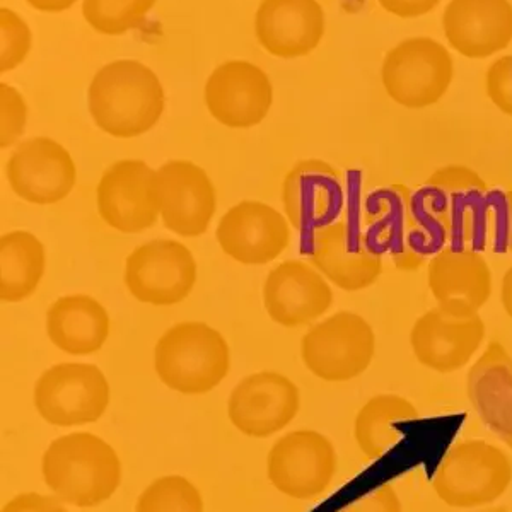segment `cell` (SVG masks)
Listing matches in <instances>:
<instances>
[{
	"label": "cell",
	"mask_w": 512,
	"mask_h": 512,
	"mask_svg": "<svg viewBox=\"0 0 512 512\" xmlns=\"http://www.w3.org/2000/svg\"><path fill=\"white\" fill-rule=\"evenodd\" d=\"M512 483L504 449L482 439L454 444L432 477L437 499L453 509H482L499 501Z\"/></svg>",
	"instance_id": "5"
},
{
	"label": "cell",
	"mask_w": 512,
	"mask_h": 512,
	"mask_svg": "<svg viewBox=\"0 0 512 512\" xmlns=\"http://www.w3.org/2000/svg\"><path fill=\"white\" fill-rule=\"evenodd\" d=\"M47 268L45 246L35 234L11 231L0 238V297L21 303L33 296Z\"/></svg>",
	"instance_id": "26"
},
{
	"label": "cell",
	"mask_w": 512,
	"mask_h": 512,
	"mask_svg": "<svg viewBox=\"0 0 512 512\" xmlns=\"http://www.w3.org/2000/svg\"><path fill=\"white\" fill-rule=\"evenodd\" d=\"M501 303L506 315L512 320V265L507 268L506 274L502 277Z\"/></svg>",
	"instance_id": "41"
},
{
	"label": "cell",
	"mask_w": 512,
	"mask_h": 512,
	"mask_svg": "<svg viewBox=\"0 0 512 512\" xmlns=\"http://www.w3.org/2000/svg\"><path fill=\"white\" fill-rule=\"evenodd\" d=\"M466 396L478 419L512 449V357L492 340L466 376Z\"/></svg>",
	"instance_id": "23"
},
{
	"label": "cell",
	"mask_w": 512,
	"mask_h": 512,
	"mask_svg": "<svg viewBox=\"0 0 512 512\" xmlns=\"http://www.w3.org/2000/svg\"><path fill=\"white\" fill-rule=\"evenodd\" d=\"M367 241L378 255L390 256L395 267L415 272L424 260L412 255L407 239L412 224V192L405 185L379 187L364 198L362 205Z\"/></svg>",
	"instance_id": "24"
},
{
	"label": "cell",
	"mask_w": 512,
	"mask_h": 512,
	"mask_svg": "<svg viewBox=\"0 0 512 512\" xmlns=\"http://www.w3.org/2000/svg\"><path fill=\"white\" fill-rule=\"evenodd\" d=\"M151 195L171 233L198 238L207 233L217 209L216 188L205 169L190 161H168L154 171Z\"/></svg>",
	"instance_id": "10"
},
{
	"label": "cell",
	"mask_w": 512,
	"mask_h": 512,
	"mask_svg": "<svg viewBox=\"0 0 512 512\" xmlns=\"http://www.w3.org/2000/svg\"><path fill=\"white\" fill-rule=\"evenodd\" d=\"M347 180L323 159H304L282 183V205L287 221L299 233L311 234L344 216Z\"/></svg>",
	"instance_id": "12"
},
{
	"label": "cell",
	"mask_w": 512,
	"mask_h": 512,
	"mask_svg": "<svg viewBox=\"0 0 512 512\" xmlns=\"http://www.w3.org/2000/svg\"><path fill=\"white\" fill-rule=\"evenodd\" d=\"M511 193V226H512V192H509Z\"/></svg>",
	"instance_id": "43"
},
{
	"label": "cell",
	"mask_w": 512,
	"mask_h": 512,
	"mask_svg": "<svg viewBox=\"0 0 512 512\" xmlns=\"http://www.w3.org/2000/svg\"><path fill=\"white\" fill-rule=\"evenodd\" d=\"M135 512H204V499L190 480L168 475L154 480L140 494Z\"/></svg>",
	"instance_id": "31"
},
{
	"label": "cell",
	"mask_w": 512,
	"mask_h": 512,
	"mask_svg": "<svg viewBox=\"0 0 512 512\" xmlns=\"http://www.w3.org/2000/svg\"><path fill=\"white\" fill-rule=\"evenodd\" d=\"M425 197L429 200L434 212L449 222V204L451 197L456 193L470 192V190H489L487 183L477 171L463 164H449L439 168L429 176V180L422 185Z\"/></svg>",
	"instance_id": "32"
},
{
	"label": "cell",
	"mask_w": 512,
	"mask_h": 512,
	"mask_svg": "<svg viewBox=\"0 0 512 512\" xmlns=\"http://www.w3.org/2000/svg\"><path fill=\"white\" fill-rule=\"evenodd\" d=\"M449 47L466 59H489L512 43L509 0H451L443 14Z\"/></svg>",
	"instance_id": "21"
},
{
	"label": "cell",
	"mask_w": 512,
	"mask_h": 512,
	"mask_svg": "<svg viewBox=\"0 0 512 512\" xmlns=\"http://www.w3.org/2000/svg\"><path fill=\"white\" fill-rule=\"evenodd\" d=\"M205 106L214 120L227 128H251L267 118L274 88L258 65L229 60L205 82Z\"/></svg>",
	"instance_id": "15"
},
{
	"label": "cell",
	"mask_w": 512,
	"mask_h": 512,
	"mask_svg": "<svg viewBox=\"0 0 512 512\" xmlns=\"http://www.w3.org/2000/svg\"><path fill=\"white\" fill-rule=\"evenodd\" d=\"M473 512H509L506 507H482V509H477V511Z\"/></svg>",
	"instance_id": "42"
},
{
	"label": "cell",
	"mask_w": 512,
	"mask_h": 512,
	"mask_svg": "<svg viewBox=\"0 0 512 512\" xmlns=\"http://www.w3.org/2000/svg\"><path fill=\"white\" fill-rule=\"evenodd\" d=\"M487 326L482 316H460L432 308L419 316L410 330V347L420 366L434 373L465 369L482 349Z\"/></svg>",
	"instance_id": "16"
},
{
	"label": "cell",
	"mask_w": 512,
	"mask_h": 512,
	"mask_svg": "<svg viewBox=\"0 0 512 512\" xmlns=\"http://www.w3.org/2000/svg\"><path fill=\"white\" fill-rule=\"evenodd\" d=\"M487 190L456 193L449 204V246L453 250L489 251Z\"/></svg>",
	"instance_id": "28"
},
{
	"label": "cell",
	"mask_w": 512,
	"mask_h": 512,
	"mask_svg": "<svg viewBox=\"0 0 512 512\" xmlns=\"http://www.w3.org/2000/svg\"><path fill=\"white\" fill-rule=\"evenodd\" d=\"M337 451L332 441L318 431H292L272 446L267 473L282 494L308 501L325 494L337 473Z\"/></svg>",
	"instance_id": "11"
},
{
	"label": "cell",
	"mask_w": 512,
	"mask_h": 512,
	"mask_svg": "<svg viewBox=\"0 0 512 512\" xmlns=\"http://www.w3.org/2000/svg\"><path fill=\"white\" fill-rule=\"evenodd\" d=\"M158 0H84L82 16L99 35L120 36L139 28Z\"/></svg>",
	"instance_id": "29"
},
{
	"label": "cell",
	"mask_w": 512,
	"mask_h": 512,
	"mask_svg": "<svg viewBox=\"0 0 512 512\" xmlns=\"http://www.w3.org/2000/svg\"><path fill=\"white\" fill-rule=\"evenodd\" d=\"M301 408V391L292 379L274 371L239 381L227 402L231 424L248 437H270L284 431Z\"/></svg>",
	"instance_id": "14"
},
{
	"label": "cell",
	"mask_w": 512,
	"mask_h": 512,
	"mask_svg": "<svg viewBox=\"0 0 512 512\" xmlns=\"http://www.w3.org/2000/svg\"><path fill=\"white\" fill-rule=\"evenodd\" d=\"M378 4L396 18L414 19L434 11L441 0H378Z\"/></svg>",
	"instance_id": "39"
},
{
	"label": "cell",
	"mask_w": 512,
	"mask_h": 512,
	"mask_svg": "<svg viewBox=\"0 0 512 512\" xmlns=\"http://www.w3.org/2000/svg\"><path fill=\"white\" fill-rule=\"evenodd\" d=\"M123 279L140 303L175 306L185 301L197 284V262L180 241L154 239L127 256Z\"/></svg>",
	"instance_id": "9"
},
{
	"label": "cell",
	"mask_w": 512,
	"mask_h": 512,
	"mask_svg": "<svg viewBox=\"0 0 512 512\" xmlns=\"http://www.w3.org/2000/svg\"><path fill=\"white\" fill-rule=\"evenodd\" d=\"M485 89L490 101L512 117V55H504L490 64L485 74Z\"/></svg>",
	"instance_id": "36"
},
{
	"label": "cell",
	"mask_w": 512,
	"mask_h": 512,
	"mask_svg": "<svg viewBox=\"0 0 512 512\" xmlns=\"http://www.w3.org/2000/svg\"><path fill=\"white\" fill-rule=\"evenodd\" d=\"M263 304L274 323L299 328L330 311L332 286L313 265L287 260L270 270L263 286Z\"/></svg>",
	"instance_id": "18"
},
{
	"label": "cell",
	"mask_w": 512,
	"mask_h": 512,
	"mask_svg": "<svg viewBox=\"0 0 512 512\" xmlns=\"http://www.w3.org/2000/svg\"><path fill=\"white\" fill-rule=\"evenodd\" d=\"M48 338L70 355H91L110 337V316L105 306L84 294L59 297L47 311Z\"/></svg>",
	"instance_id": "25"
},
{
	"label": "cell",
	"mask_w": 512,
	"mask_h": 512,
	"mask_svg": "<svg viewBox=\"0 0 512 512\" xmlns=\"http://www.w3.org/2000/svg\"><path fill=\"white\" fill-rule=\"evenodd\" d=\"M96 127L117 139H134L158 125L166 96L154 70L137 60H115L96 72L88 91Z\"/></svg>",
	"instance_id": "1"
},
{
	"label": "cell",
	"mask_w": 512,
	"mask_h": 512,
	"mask_svg": "<svg viewBox=\"0 0 512 512\" xmlns=\"http://www.w3.org/2000/svg\"><path fill=\"white\" fill-rule=\"evenodd\" d=\"M344 216L330 226L311 234L306 253L311 265L325 275L333 286L347 292L364 291L373 286L383 272V256L369 246L361 193H354L347 183Z\"/></svg>",
	"instance_id": "4"
},
{
	"label": "cell",
	"mask_w": 512,
	"mask_h": 512,
	"mask_svg": "<svg viewBox=\"0 0 512 512\" xmlns=\"http://www.w3.org/2000/svg\"><path fill=\"white\" fill-rule=\"evenodd\" d=\"M0 99H2V139L0 147L7 149L23 135L28 118V106L18 89L9 84H0Z\"/></svg>",
	"instance_id": "35"
},
{
	"label": "cell",
	"mask_w": 512,
	"mask_h": 512,
	"mask_svg": "<svg viewBox=\"0 0 512 512\" xmlns=\"http://www.w3.org/2000/svg\"><path fill=\"white\" fill-rule=\"evenodd\" d=\"M0 28H2V59L0 72H11L23 64L33 45L30 26L19 14L2 7L0 9Z\"/></svg>",
	"instance_id": "33"
},
{
	"label": "cell",
	"mask_w": 512,
	"mask_h": 512,
	"mask_svg": "<svg viewBox=\"0 0 512 512\" xmlns=\"http://www.w3.org/2000/svg\"><path fill=\"white\" fill-rule=\"evenodd\" d=\"M487 216H489V250L494 255H507L512 251L511 193L504 188H489Z\"/></svg>",
	"instance_id": "34"
},
{
	"label": "cell",
	"mask_w": 512,
	"mask_h": 512,
	"mask_svg": "<svg viewBox=\"0 0 512 512\" xmlns=\"http://www.w3.org/2000/svg\"><path fill=\"white\" fill-rule=\"evenodd\" d=\"M427 284L436 306L449 315H480L492 296V270L483 253L444 248L427 263Z\"/></svg>",
	"instance_id": "20"
},
{
	"label": "cell",
	"mask_w": 512,
	"mask_h": 512,
	"mask_svg": "<svg viewBox=\"0 0 512 512\" xmlns=\"http://www.w3.org/2000/svg\"><path fill=\"white\" fill-rule=\"evenodd\" d=\"M231 352L216 328L183 321L161 335L154 349V369L161 383L181 395H205L226 379Z\"/></svg>",
	"instance_id": "3"
},
{
	"label": "cell",
	"mask_w": 512,
	"mask_h": 512,
	"mask_svg": "<svg viewBox=\"0 0 512 512\" xmlns=\"http://www.w3.org/2000/svg\"><path fill=\"white\" fill-rule=\"evenodd\" d=\"M338 512H403V506L396 490L390 483H384L371 494L362 497L361 501L354 502Z\"/></svg>",
	"instance_id": "37"
},
{
	"label": "cell",
	"mask_w": 512,
	"mask_h": 512,
	"mask_svg": "<svg viewBox=\"0 0 512 512\" xmlns=\"http://www.w3.org/2000/svg\"><path fill=\"white\" fill-rule=\"evenodd\" d=\"M376 354L369 321L352 311H338L309 328L301 340V359L309 373L326 383H344L366 373Z\"/></svg>",
	"instance_id": "7"
},
{
	"label": "cell",
	"mask_w": 512,
	"mask_h": 512,
	"mask_svg": "<svg viewBox=\"0 0 512 512\" xmlns=\"http://www.w3.org/2000/svg\"><path fill=\"white\" fill-rule=\"evenodd\" d=\"M6 175L12 192L35 205L59 204L69 197L77 181L70 152L48 137L21 142L7 161Z\"/></svg>",
	"instance_id": "13"
},
{
	"label": "cell",
	"mask_w": 512,
	"mask_h": 512,
	"mask_svg": "<svg viewBox=\"0 0 512 512\" xmlns=\"http://www.w3.org/2000/svg\"><path fill=\"white\" fill-rule=\"evenodd\" d=\"M154 169L139 159H123L106 169L98 188L96 204L101 219L118 233L139 234L159 219L151 195Z\"/></svg>",
	"instance_id": "19"
},
{
	"label": "cell",
	"mask_w": 512,
	"mask_h": 512,
	"mask_svg": "<svg viewBox=\"0 0 512 512\" xmlns=\"http://www.w3.org/2000/svg\"><path fill=\"white\" fill-rule=\"evenodd\" d=\"M407 245L410 253L424 262L449 246V222L434 212L420 187L412 193V224Z\"/></svg>",
	"instance_id": "30"
},
{
	"label": "cell",
	"mask_w": 512,
	"mask_h": 512,
	"mask_svg": "<svg viewBox=\"0 0 512 512\" xmlns=\"http://www.w3.org/2000/svg\"><path fill=\"white\" fill-rule=\"evenodd\" d=\"M2 512H69L60 499L48 495L26 492L7 502Z\"/></svg>",
	"instance_id": "38"
},
{
	"label": "cell",
	"mask_w": 512,
	"mask_h": 512,
	"mask_svg": "<svg viewBox=\"0 0 512 512\" xmlns=\"http://www.w3.org/2000/svg\"><path fill=\"white\" fill-rule=\"evenodd\" d=\"M454 74L451 52L427 36L400 41L386 53L381 67L384 91L408 110L437 105L451 88Z\"/></svg>",
	"instance_id": "6"
},
{
	"label": "cell",
	"mask_w": 512,
	"mask_h": 512,
	"mask_svg": "<svg viewBox=\"0 0 512 512\" xmlns=\"http://www.w3.org/2000/svg\"><path fill=\"white\" fill-rule=\"evenodd\" d=\"M108 405L110 383L94 364H57L41 374L35 384V407L48 424H94L105 415Z\"/></svg>",
	"instance_id": "8"
},
{
	"label": "cell",
	"mask_w": 512,
	"mask_h": 512,
	"mask_svg": "<svg viewBox=\"0 0 512 512\" xmlns=\"http://www.w3.org/2000/svg\"><path fill=\"white\" fill-rule=\"evenodd\" d=\"M217 243L229 258L243 265H267L291 245V224L272 205L243 200L222 216Z\"/></svg>",
	"instance_id": "17"
},
{
	"label": "cell",
	"mask_w": 512,
	"mask_h": 512,
	"mask_svg": "<svg viewBox=\"0 0 512 512\" xmlns=\"http://www.w3.org/2000/svg\"><path fill=\"white\" fill-rule=\"evenodd\" d=\"M33 9L40 12H64L76 4L77 0H26Z\"/></svg>",
	"instance_id": "40"
},
{
	"label": "cell",
	"mask_w": 512,
	"mask_h": 512,
	"mask_svg": "<svg viewBox=\"0 0 512 512\" xmlns=\"http://www.w3.org/2000/svg\"><path fill=\"white\" fill-rule=\"evenodd\" d=\"M419 417V408L405 396L395 393L373 396L355 417V444L367 460H378L400 441L395 424Z\"/></svg>",
	"instance_id": "27"
},
{
	"label": "cell",
	"mask_w": 512,
	"mask_h": 512,
	"mask_svg": "<svg viewBox=\"0 0 512 512\" xmlns=\"http://www.w3.org/2000/svg\"><path fill=\"white\" fill-rule=\"evenodd\" d=\"M255 33L258 43L274 57H306L325 36V11L318 0H262Z\"/></svg>",
	"instance_id": "22"
},
{
	"label": "cell",
	"mask_w": 512,
	"mask_h": 512,
	"mask_svg": "<svg viewBox=\"0 0 512 512\" xmlns=\"http://www.w3.org/2000/svg\"><path fill=\"white\" fill-rule=\"evenodd\" d=\"M48 489L70 506L98 507L122 482L117 451L91 432H74L52 441L41 461Z\"/></svg>",
	"instance_id": "2"
}]
</instances>
